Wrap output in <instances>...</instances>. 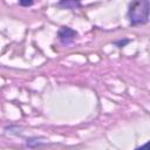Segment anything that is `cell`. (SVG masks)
I'll list each match as a JSON object with an SVG mask.
<instances>
[{"label":"cell","instance_id":"4","mask_svg":"<svg viewBox=\"0 0 150 150\" xmlns=\"http://www.w3.org/2000/svg\"><path fill=\"white\" fill-rule=\"evenodd\" d=\"M129 41H130V40H124V41H122V40H121V41H116L115 43H116L118 47H123V46H124V45H127Z\"/></svg>","mask_w":150,"mask_h":150},{"label":"cell","instance_id":"3","mask_svg":"<svg viewBox=\"0 0 150 150\" xmlns=\"http://www.w3.org/2000/svg\"><path fill=\"white\" fill-rule=\"evenodd\" d=\"M59 5L64 6V7H69V8H74L76 6H80V2H76V1H61V2H59Z\"/></svg>","mask_w":150,"mask_h":150},{"label":"cell","instance_id":"5","mask_svg":"<svg viewBox=\"0 0 150 150\" xmlns=\"http://www.w3.org/2000/svg\"><path fill=\"white\" fill-rule=\"evenodd\" d=\"M136 150H149V142H146L144 145H142V146L137 148Z\"/></svg>","mask_w":150,"mask_h":150},{"label":"cell","instance_id":"2","mask_svg":"<svg viewBox=\"0 0 150 150\" xmlns=\"http://www.w3.org/2000/svg\"><path fill=\"white\" fill-rule=\"evenodd\" d=\"M76 36H77V33L74 29H71L70 27H61L57 32V38L63 45L71 43Z\"/></svg>","mask_w":150,"mask_h":150},{"label":"cell","instance_id":"1","mask_svg":"<svg viewBox=\"0 0 150 150\" xmlns=\"http://www.w3.org/2000/svg\"><path fill=\"white\" fill-rule=\"evenodd\" d=\"M128 18L131 25H143L149 21V1L141 0L130 5Z\"/></svg>","mask_w":150,"mask_h":150},{"label":"cell","instance_id":"6","mask_svg":"<svg viewBox=\"0 0 150 150\" xmlns=\"http://www.w3.org/2000/svg\"><path fill=\"white\" fill-rule=\"evenodd\" d=\"M19 5H21V6H30V5H33V1H20Z\"/></svg>","mask_w":150,"mask_h":150}]
</instances>
